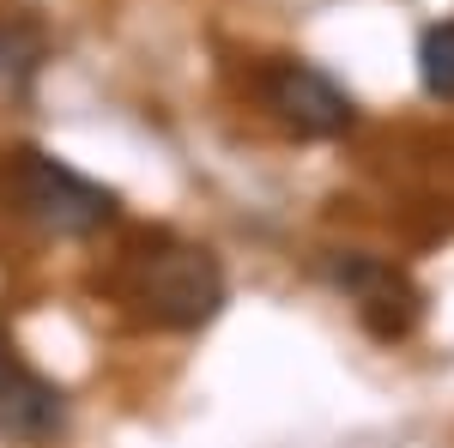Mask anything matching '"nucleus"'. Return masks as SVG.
Listing matches in <instances>:
<instances>
[{
  "mask_svg": "<svg viewBox=\"0 0 454 448\" xmlns=\"http://www.w3.org/2000/svg\"><path fill=\"white\" fill-rule=\"evenodd\" d=\"M134 303L152 327H170V334L207 327L212 315L224 310V267L200 242H158V248L140 255Z\"/></svg>",
  "mask_w": 454,
  "mask_h": 448,
  "instance_id": "nucleus-1",
  "label": "nucleus"
},
{
  "mask_svg": "<svg viewBox=\"0 0 454 448\" xmlns=\"http://www.w3.org/2000/svg\"><path fill=\"white\" fill-rule=\"evenodd\" d=\"M36 55H43V43H36V31H25V25H0V85H25L36 73Z\"/></svg>",
  "mask_w": 454,
  "mask_h": 448,
  "instance_id": "nucleus-7",
  "label": "nucleus"
},
{
  "mask_svg": "<svg viewBox=\"0 0 454 448\" xmlns=\"http://www.w3.org/2000/svg\"><path fill=\"white\" fill-rule=\"evenodd\" d=\"M419 79L430 98H442V104H454V19H442V25H430L419 43Z\"/></svg>",
  "mask_w": 454,
  "mask_h": 448,
  "instance_id": "nucleus-6",
  "label": "nucleus"
},
{
  "mask_svg": "<svg viewBox=\"0 0 454 448\" xmlns=\"http://www.w3.org/2000/svg\"><path fill=\"white\" fill-rule=\"evenodd\" d=\"M67 424V394L19 351L0 321V443H49Z\"/></svg>",
  "mask_w": 454,
  "mask_h": 448,
  "instance_id": "nucleus-4",
  "label": "nucleus"
},
{
  "mask_svg": "<svg viewBox=\"0 0 454 448\" xmlns=\"http://www.w3.org/2000/svg\"><path fill=\"white\" fill-rule=\"evenodd\" d=\"M12 194L36 231L49 237H98L109 218H115V194L104 182L79 176L73 164L49 158V152H19L12 164Z\"/></svg>",
  "mask_w": 454,
  "mask_h": 448,
  "instance_id": "nucleus-2",
  "label": "nucleus"
},
{
  "mask_svg": "<svg viewBox=\"0 0 454 448\" xmlns=\"http://www.w3.org/2000/svg\"><path fill=\"white\" fill-rule=\"evenodd\" d=\"M333 285H340V291H351L364 315H376L382 303L419 310V291H412L406 279L394 273L387 261H370V255H346V261H333Z\"/></svg>",
  "mask_w": 454,
  "mask_h": 448,
  "instance_id": "nucleus-5",
  "label": "nucleus"
},
{
  "mask_svg": "<svg viewBox=\"0 0 454 448\" xmlns=\"http://www.w3.org/2000/svg\"><path fill=\"white\" fill-rule=\"evenodd\" d=\"M261 104L297 139H340L357 122V104L309 61H279L261 73Z\"/></svg>",
  "mask_w": 454,
  "mask_h": 448,
  "instance_id": "nucleus-3",
  "label": "nucleus"
}]
</instances>
